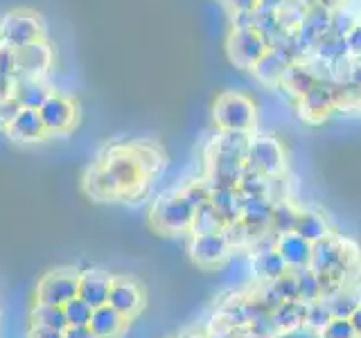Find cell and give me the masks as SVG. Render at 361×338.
Returning a JSON list of instances; mask_svg holds the SVG:
<instances>
[{"mask_svg": "<svg viewBox=\"0 0 361 338\" xmlns=\"http://www.w3.org/2000/svg\"><path fill=\"white\" fill-rule=\"evenodd\" d=\"M5 133L9 135V140L20 144H32L48 138V129H45L39 108H20L18 115L5 129Z\"/></svg>", "mask_w": 361, "mask_h": 338, "instance_id": "13", "label": "cell"}, {"mask_svg": "<svg viewBox=\"0 0 361 338\" xmlns=\"http://www.w3.org/2000/svg\"><path fill=\"white\" fill-rule=\"evenodd\" d=\"M45 23L32 9H11L0 16V43L9 48H23V45L43 41Z\"/></svg>", "mask_w": 361, "mask_h": 338, "instance_id": "2", "label": "cell"}, {"mask_svg": "<svg viewBox=\"0 0 361 338\" xmlns=\"http://www.w3.org/2000/svg\"><path fill=\"white\" fill-rule=\"evenodd\" d=\"M50 95L52 88L43 77H16L14 90H11V97L18 101L20 108H41Z\"/></svg>", "mask_w": 361, "mask_h": 338, "instance_id": "18", "label": "cell"}, {"mask_svg": "<svg viewBox=\"0 0 361 338\" xmlns=\"http://www.w3.org/2000/svg\"><path fill=\"white\" fill-rule=\"evenodd\" d=\"M319 338H357V334L348 318H332L325 330L319 334Z\"/></svg>", "mask_w": 361, "mask_h": 338, "instance_id": "42", "label": "cell"}, {"mask_svg": "<svg viewBox=\"0 0 361 338\" xmlns=\"http://www.w3.org/2000/svg\"><path fill=\"white\" fill-rule=\"evenodd\" d=\"M212 118L221 131L251 133L255 124V104L251 97H246L240 90H226L214 101Z\"/></svg>", "mask_w": 361, "mask_h": 338, "instance_id": "1", "label": "cell"}, {"mask_svg": "<svg viewBox=\"0 0 361 338\" xmlns=\"http://www.w3.org/2000/svg\"><path fill=\"white\" fill-rule=\"evenodd\" d=\"M253 30L267 41V45L274 43L278 37H282L287 30L280 25V18H278V11L276 9H269L257 5L253 9Z\"/></svg>", "mask_w": 361, "mask_h": 338, "instance_id": "26", "label": "cell"}, {"mask_svg": "<svg viewBox=\"0 0 361 338\" xmlns=\"http://www.w3.org/2000/svg\"><path fill=\"white\" fill-rule=\"evenodd\" d=\"M267 50V41L253 27H231L228 37H226V54L240 70H251Z\"/></svg>", "mask_w": 361, "mask_h": 338, "instance_id": "5", "label": "cell"}, {"mask_svg": "<svg viewBox=\"0 0 361 338\" xmlns=\"http://www.w3.org/2000/svg\"><path fill=\"white\" fill-rule=\"evenodd\" d=\"M305 311H307V304L302 300H285L271 311V318L276 323L278 334H293L300 327H305Z\"/></svg>", "mask_w": 361, "mask_h": 338, "instance_id": "25", "label": "cell"}, {"mask_svg": "<svg viewBox=\"0 0 361 338\" xmlns=\"http://www.w3.org/2000/svg\"><path fill=\"white\" fill-rule=\"evenodd\" d=\"M289 59L282 52L274 50V48H269L259 59L255 61V65L251 68L248 73H253V77L257 79L259 84H264V86H278L280 84V79L282 75H285V70L289 68Z\"/></svg>", "mask_w": 361, "mask_h": 338, "instance_id": "19", "label": "cell"}, {"mask_svg": "<svg viewBox=\"0 0 361 338\" xmlns=\"http://www.w3.org/2000/svg\"><path fill=\"white\" fill-rule=\"evenodd\" d=\"M246 167L264 176H280L285 172V149L276 135H251L246 149Z\"/></svg>", "mask_w": 361, "mask_h": 338, "instance_id": "4", "label": "cell"}, {"mask_svg": "<svg viewBox=\"0 0 361 338\" xmlns=\"http://www.w3.org/2000/svg\"><path fill=\"white\" fill-rule=\"evenodd\" d=\"M330 320H332V311H330V307H327V302L323 298L316 300V302H307V311H305V327H307L310 332L321 334Z\"/></svg>", "mask_w": 361, "mask_h": 338, "instance_id": "37", "label": "cell"}, {"mask_svg": "<svg viewBox=\"0 0 361 338\" xmlns=\"http://www.w3.org/2000/svg\"><path fill=\"white\" fill-rule=\"evenodd\" d=\"M319 82V77H316L314 73V68L310 65L307 59H302V61H293L289 63V68L285 70V75H282L280 79V84L276 86L282 95H287L293 104L307 93V90Z\"/></svg>", "mask_w": 361, "mask_h": 338, "instance_id": "14", "label": "cell"}, {"mask_svg": "<svg viewBox=\"0 0 361 338\" xmlns=\"http://www.w3.org/2000/svg\"><path fill=\"white\" fill-rule=\"evenodd\" d=\"M185 338H208V336H201V334H190V336H185Z\"/></svg>", "mask_w": 361, "mask_h": 338, "instance_id": "52", "label": "cell"}, {"mask_svg": "<svg viewBox=\"0 0 361 338\" xmlns=\"http://www.w3.org/2000/svg\"><path fill=\"white\" fill-rule=\"evenodd\" d=\"M233 27H253V9L251 11H235L231 14Z\"/></svg>", "mask_w": 361, "mask_h": 338, "instance_id": "47", "label": "cell"}, {"mask_svg": "<svg viewBox=\"0 0 361 338\" xmlns=\"http://www.w3.org/2000/svg\"><path fill=\"white\" fill-rule=\"evenodd\" d=\"M84 187L93 199H116L122 194L116 176L102 163H97L93 169H88V174L84 178Z\"/></svg>", "mask_w": 361, "mask_h": 338, "instance_id": "24", "label": "cell"}, {"mask_svg": "<svg viewBox=\"0 0 361 338\" xmlns=\"http://www.w3.org/2000/svg\"><path fill=\"white\" fill-rule=\"evenodd\" d=\"M221 5L235 14V11H251L257 7V0H221Z\"/></svg>", "mask_w": 361, "mask_h": 338, "instance_id": "46", "label": "cell"}, {"mask_svg": "<svg viewBox=\"0 0 361 338\" xmlns=\"http://www.w3.org/2000/svg\"><path fill=\"white\" fill-rule=\"evenodd\" d=\"M271 284L276 287V291L280 293L282 300H298V284H296V275L293 270H287L285 275H280L278 280H274Z\"/></svg>", "mask_w": 361, "mask_h": 338, "instance_id": "43", "label": "cell"}, {"mask_svg": "<svg viewBox=\"0 0 361 338\" xmlns=\"http://www.w3.org/2000/svg\"><path fill=\"white\" fill-rule=\"evenodd\" d=\"M330 16H332V9L325 7V5H310L307 7V14H305L302 23L298 25L296 32V39L300 43V48L305 52V59L312 54L314 45L319 43L321 37H325L327 30H330Z\"/></svg>", "mask_w": 361, "mask_h": 338, "instance_id": "11", "label": "cell"}, {"mask_svg": "<svg viewBox=\"0 0 361 338\" xmlns=\"http://www.w3.org/2000/svg\"><path fill=\"white\" fill-rule=\"evenodd\" d=\"M226 223L219 217V212L212 208V203H203L195 210V217H192L190 232L192 234H206V232H224Z\"/></svg>", "mask_w": 361, "mask_h": 338, "instance_id": "30", "label": "cell"}, {"mask_svg": "<svg viewBox=\"0 0 361 338\" xmlns=\"http://www.w3.org/2000/svg\"><path fill=\"white\" fill-rule=\"evenodd\" d=\"M298 217H300V210L293 206V203H289L287 199L276 201L274 212H271V225H269V228L276 232V237L285 234V232H293V230H296Z\"/></svg>", "mask_w": 361, "mask_h": 338, "instance_id": "29", "label": "cell"}, {"mask_svg": "<svg viewBox=\"0 0 361 338\" xmlns=\"http://www.w3.org/2000/svg\"><path fill=\"white\" fill-rule=\"evenodd\" d=\"M276 11H278L280 25L293 32V30H298L305 14H307V5H305L302 0H287V3H282Z\"/></svg>", "mask_w": 361, "mask_h": 338, "instance_id": "38", "label": "cell"}, {"mask_svg": "<svg viewBox=\"0 0 361 338\" xmlns=\"http://www.w3.org/2000/svg\"><path fill=\"white\" fill-rule=\"evenodd\" d=\"M237 189L242 192V194H264L271 199V189H274V176H264L255 172V169H248L242 174V180Z\"/></svg>", "mask_w": 361, "mask_h": 338, "instance_id": "36", "label": "cell"}, {"mask_svg": "<svg viewBox=\"0 0 361 338\" xmlns=\"http://www.w3.org/2000/svg\"><path fill=\"white\" fill-rule=\"evenodd\" d=\"M248 298H233L221 307L217 313V323L228 327V330H244L248 325V309H246Z\"/></svg>", "mask_w": 361, "mask_h": 338, "instance_id": "31", "label": "cell"}, {"mask_svg": "<svg viewBox=\"0 0 361 338\" xmlns=\"http://www.w3.org/2000/svg\"><path fill=\"white\" fill-rule=\"evenodd\" d=\"M312 242H307L305 237H300L296 230L293 232H285L278 234V239L274 244V248L280 253V257L285 259V264L289 270H298L310 266L312 262Z\"/></svg>", "mask_w": 361, "mask_h": 338, "instance_id": "17", "label": "cell"}, {"mask_svg": "<svg viewBox=\"0 0 361 338\" xmlns=\"http://www.w3.org/2000/svg\"><path fill=\"white\" fill-rule=\"evenodd\" d=\"M30 338H63V332L50 330V327H37V325H32Z\"/></svg>", "mask_w": 361, "mask_h": 338, "instance_id": "48", "label": "cell"}, {"mask_svg": "<svg viewBox=\"0 0 361 338\" xmlns=\"http://www.w3.org/2000/svg\"><path fill=\"white\" fill-rule=\"evenodd\" d=\"M111 280L102 270H88V273L79 275V293L77 296L86 300L90 307H102L109 302V291H111Z\"/></svg>", "mask_w": 361, "mask_h": 338, "instance_id": "21", "label": "cell"}, {"mask_svg": "<svg viewBox=\"0 0 361 338\" xmlns=\"http://www.w3.org/2000/svg\"><path fill=\"white\" fill-rule=\"evenodd\" d=\"M39 113L43 118L45 129H48V135L68 133L77 124V118H79V108L75 101L61 93H54V90L41 104Z\"/></svg>", "mask_w": 361, "mask_h": 338, "instance_id": "8", "label": "cell"}, {"mask_svg": "<svg viewBox=\"0 0 361 338\" xmlns=\"http://www.w3.org/2000/svg\"><path fill=\"white\" fill-rule=\"evenodd\" d=\"M18 111H20V104L14 99V97H0V129H7L11 120H14L18 115Z\"/></svg>", "mask_w": 361, "mask_h": 338, "instance_id": "44", "label": "cell"}, {"mask_svg": "<svg viewBox=\"0 0 361 338\" xmlns=\"http://www.w3.org/2000/svg\"><path fill=\"white\" fill-rule=\"evenodd\" d=\"M296 232L300 237H305L307 242L316 244V242H321L323 237L330 234V225H327V219L323 217L321 212L300 210V217H298V223H296Z\"/></svg>", "mask_w": 361, "mask_h": 338, "instance_id": "27", "label": "cell"}, {"mask_svg": "<svg viewBox=\"0 0 361 338\" xmlns=\"http://www.w3.org/2000/svg\"><path fill=\"white\" fill-rule=\"evenodd\" d=\"M63 313H66L68 327H88L90 315H93V307H90L86 300L75 296L73 300H68L63 304Z\"/></svg>", "mask_w": 361, "mask_h": 338, "instance_id": "39", "label": "cell"}, {"mask_svg": "<svg viewBox=\"0 0 361 338\" xmlns=\"http://www.w3.org/2000/svg\"><path fill=\"white\" fill-rule=\"evenodd\" d=\"M350 325H353L355 327V334H357V338H361V307L353 313V315H350Z\"/></svg>", "mask_w": 361, "mask_h": 338, "instance_id": "50", "label": "cell"}, {"mask_svg": "<svg viewBox=\"0 0 361 338\" xmlns=\"http://www.w3.org/2000/svg\"><path fill=\"white\" fill-rule=\"evenodd\" d=\"M88 327L97 338H118L127 327V318L120 315L111 304H102V307L93 309Z\"/></svg>", "mask_w": 361, "mask_h": 338, "instance_id": "23", "label": "cell"}, {"mask_svg": "<svg viewBox=\"0 0 361 338\" xmlns=\"http://www.w3.org/2000/svg\"><path fill=\"white\" fill-rule=\"evenodd\" d=\"M244 206H242V221L253 230V234L264 237L267 230H271V212H274L276 201L264 194H242Z\"/></svg>", "mask_w": 361, "mask_h": 338, "instance_id": "16", "label": "cell"}, {"mask_svg": "<svg viewBox=\"0 0 361 338\" xmlns=\"http://www.w3.org/2000/svg\"><path fill=\"white\" fill-rule=\"evenodd\" d=\"M310 56H314V59H319V61H325V63H334L338 59H345V56H350L345 37L325 34V37H321L319 43L314 45V50H312Z\"/></svg>", "mask_w": 361, "mask_h": 338, "instance_id": "28", "label": "cell"}, {"mask_svg": "<svg viewBox=\"0 0 361 338\" xmlns=\"http://www.w3.org/2000/svg\"><path fill=\"white\" fill-rule=\"evenodd\" d=\"M99 163L104 165L113 176H116L122 194L124 192H133L135 187L142 185L145 172L140 167L138 156H135V151H133V146H116V149H111Z\"/></svg>", "mask_w": 361, "mask_h": 338, "instance_id": "6", "label": "cell"}, {"mask_svg": "<svg viewBox=\"0 0 361 338\" xmlns=\"http://www.w3.org/2000/svg\"><path fill=\"white\" fill-rule=\"evenodd\" d=\"M180 194H183L190 206L197 210L199 206L210 201V185L206 183V180H195V183H190L180 189Z\"/></svg>", "mask_w": 361, "mask_h": 338, "instance_id": "41", "label": "cell"}, {"mask_svg": "<svg viewBox=\"0 0 361 338\" xmlns=\"http://www.w3.org/2000/svg\"><path fill=\"white\" fill-rule=\"evenodd\" d=\"M16 77H45L54 63V50L48 41H34L14 50Z\"/></svg>", "mask_w": 361, "mask_h": 338, "instance_id": "9", "label": "cell"}, {"mask_svg": "<svg viewBox=\"0 0 361 338\" xmlns=\"http://www.w3.org/2000/svg\"><path fill=\"white\" fill-rule=\"evenodd\" d=\"M296 106L300 111V115L310 122H321L325 120L334 108L341 106V95H338V86L332 82H316L307 93H305Z\"/></svg>", "mask_w": 361, "mask_h": 338, "instance_id": "7", "label": "cell"}, {"mask_svg": "<svg viewBox=\"0 0 361 338\" xmlns=\"http://www.w3.org/2000/svg\"><path fill=\"white\" fill-rule=\"evenodd\" d=\"M113 309L127 320H131L142 307V293L135 282L127 277H113L111 280V291H109V302Z\"/></svg>", "mask_w": 361, "mask_h": 338, "instance_id": "15", "label": "cell"}, {"mask_svg": "<svg viewBox=\"0 0 361 338\" xmlns=\"http://www.w3.org/2000/svg\"><path fill=\"white\" fill-rule=\"evenodd\" d=\"M345 43H348L350 56L359 59V56H361V23H357V25L345 34Z\"/></svg>", "mask_w": 361, "mask_h": 338, "instance_id": "45", "label": "cell"}, {"mask_svg": "<svg viewBox=\"0 0 361 338\" xmlns=\"http://www.w3.org/2000/svg\"><path fill=\"white\" fill-rule=\"evenodd\" d=\"M293 275H296V284H298V300H302L305 304H307V302H316V300L323 298L321 280L310 266L293 270Z\"/></svg>", "mask_w": 361, "mask_h": 338, "instance_id": "34", "label": "cell"}, {"mask_svg": "<svg viewBox=\"0 0 361 338\" xmlns=\"http://www.w3.org/2000/svg\"><path fill=\"white\" fill-rule=\"evenodd\" d=\"M231 253V244L224 232H206L192 234L190 239V255L199 266H217Z\"/></svg>", "mask_w": 361, "mask_h": 338, "instance_id": "12", "label": "cell"}, {"mask_svg": "<svg viewBox=\"0 0 361 338\" xmlns=\"http://www.w3.org/2000/svg\"><path fill=\"white\" fill-rule=\"evenodd\" d=\"M63 338H97V336L90 332V327H66Z\"/></svg>", "mask_w": 361, "mask_h": 338, "instance_id": "49", "label": "cell"}, {"mask_svg": "<svg viewBox=\"0 0 361 338\" xmlns=\"http://www.w3.org/2000/svg\"><path fill=\"white\" fill-rule=\"evenodd\" d=\"M79 293V275L73 270H52L43 275L37 287V302L56 304L63 307L68 300H73Z\"/></svg>", "mask_w": 361, "mask_h": 338, "instance_id": "10", "label": "cell"}, {"mask_svg": "<svg viewBox=\"0 0 361 338\" xmlns=\"http://www.w3.org/2000/svg\"><path fill=\"white\" fill-rule=\"evenodd\" d=\"M287 270L289 268L285 264V259L280 257V253L274 246L262 248V251L253 253V257H251V275H253V280L262 282V284L278 280L280 275H285Z\"/></svg>", "mask_w": 361, "mask_h": 338, "instance_id": "20", "label": "cell"}, {"mask_svg": "<svg viewBox=\"0 0 361 338\" xmlns=\"http://www.w3.org/2000/svg\"><path fill=\"white\" fill-rule=\"evenodd\" d=\"M210 203H212V208L219 212V217L224 219L226 225L242 219L244 196L237 187H214V189H210Z\"/></svg>", "mask_w": 361, "mask_h": 338, "instance_id": "22", "label": "cell"}, {"mask_svg": "<svg viewBox=\"0 0 361 338\" xmlns=\"http://www.w3.org/2000/svg\"><path fill=\"white\" fill-rule=\"evenodd\" d=\"M32 325H37V327H50V330L66 332L68 320H66L63 307L37 302V307L32 309Z\"/></svg>", "mask_w": 361, "mask_h": 338, "instance_id": "32", "label": "cell"}, {"mask_svg": "<svg viewBox=\"0 0 361 338\" xmlns=\"http://www.w3.org/2000/svg\"><path fill=\"white\" fill-rule=\"evenodd\" d=\"M192 217H195V208L190 206L180 192L156 199L149 210V223L158 232H167V234H178L190 230Z\"/></svg>", "mask_w": 361, "mask_h": 338, "instance_id": "3", "label": "cell"}, {"mask_svg": "<svg viewBox=\"0 0 361 338\" xmlns=\"http://www.w3.org/2000/svg\"><path fill=\"white\" fill-rule=\"evenodd\" d=\"M16 82V61L14 48L0 43V97H9Z\"/></svg>", "mask_w": 361, "mask_h": 338, "instance_id": "35", "label": "cell"}, {"mask_svg": "<svg viewBox=\"0 0 361 338\" xmlns=\"http://www.w3.org/2000/svg\"><path fill=\"white\" fill-rule=\"evenodd\" d=\"M357 16L355 11H350L343 5H336L332 9V16H330V30L327 34H334V37H345V34L357 25Z\"/></svg>", "mask_w": 361, "mask_h": 338, "instance_id": "40", "label": "cell"}, {"mask_svg": "<svg viewBox=\"0 0 361 338\" xmlns=\"http://www.w3.org/2000/svg\"><path fill=\"white\" fill-rule=\"evenodd\" d=\"M323 300L327 302V307H330L332 318H350V315L361 307V298L355 291H345V289H338L332 296H327Z\"/></svg>", "mask_w": 361, "mask_h": 338, "instance_id": "33", "label": "cell"}, {"mask_svg": "<svg viewBox=\"0 0 361 338\" xmlns=\"http://www.w3.org/2000/svg\"><path fill=\"white\" fill-rule=\"evenodd\" d=\"M282 3H287V0H257V5L269 7V9H278Z\"/></svg>", "mask_w": 361, "mask_h": 338, "instance_id": "51", "label": "cell"}]
</instances>
